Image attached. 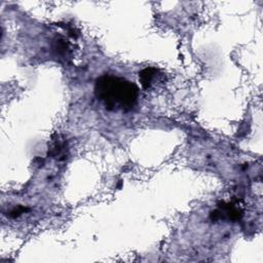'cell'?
<instances>
[{
	"instance_id": "obj_4",
	"label": "cell",
	"mask_w": 263,
	"mask_h": 263,
	"mask_svg": "<svg viewBox=\"0 0 263 263\" xmlns=\"http://www.w3.org/2000/svg\"><path fill=\"white\" fill-rule=\"evenodd\" d=\"M67 145H66V141L65 140H61L60 137L58 136V138L56 140H54L50 150H49V154L52 157H55L58 160H63L65 159L67 156Z\"/></svg>"
},
{
	"instance_id": "obj_1",
	"label": "cell",
	"mask_w": 263,
	"mask_h": 263,
	"mask_svg": "<svg viewBox=\"0 0 263 263\" xmlns=\"http://www.w3.org/2000/svg\"><path fill=\"white\" fill-rule=\"evenodd\" d=\"M95 95L107 110L128 112L138 102L139 89L126 78L106 74L96 80Z\"/></svg>"
},
{
	"instance_id": "obj_5",
	"label": "cell",
	"mask_w": 263,
	"mask_h": 263,
	"mask_svg": "<svg viewBox=\"0 0 263 263\" xmlns=\"http://www.w3.org/2000/svg\"><path fill=\"white\" fill-rule=\"evenodd\" d=\"M27 211H29V209L24 208V207H18V208H16L15 210H13V211L11 212V216L15 218V217L20 216L21 214H24V213L27 212Z\"/></svg>"
},
{
	"instance_id": "obj_3",
	"label": "cell",
	"mask_w": 263,
	"mask_h": 263,
	"mask_svg": "<svg viewBox=\"0 0 263 263\" xmlns=\"http://www.w3.org/2000/svg\"><path fill=\"white\" fill-rule=\"evenodd\" d=\"M158 70L152 67L145 68L139 72V80L144 90H149L158 77Z\"/></svg>"
},
{
	"instance_id": "obj_2",
	"label": "cell",
	"mask_w": 263,
	"mask_h": 263,
	"mask_svg": "<svg viewBox=\"0 0 263 263\" xmlns=\"http://www.w3.org/2000/svg\"><path fill=\"white\" fill-rule=\"evenodd\" d=\"M210 217L211 220L214 222H217L219 220L235 222L241 220V218L243 217V211L236 204L221 202L218 204L217 210L211 213Z\"/></svg>"
}]
</instances>
